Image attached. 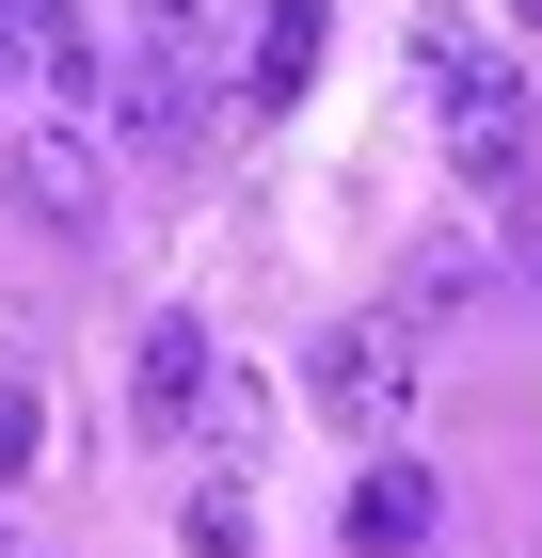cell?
Segmentation results:
<instances>
[{"instance_id": "3", "label": "cell", "mask_w": 542, "mask_h": 558, "mask_svg": "<svg viewBox=\"0 0 542 558\" xmlns=\"http://www.w3.org/2000/svg\"><path fill=\"white\" fill-rule=\"evenodd\" d=\"M415 81H431V112H447V144H510V129H527V81H510L495 33L447 16V0L415 16Z\"/></svg>"}, {"instance_id": "2", "label": "cell", "mask_w": 542, "mask_h": 558, "mask_svg": "<svg viewBox=\"0 0 542 558\" xmlns=\"http://www.w3.org/2000/svg\"><path fill=\"white\" fill-rule=\"evenodd\" d=\"M415 384H431V351L399 336V319H335L320 367H303V399H320L335 430H368V447H383V430H415Z\"/></svg>"}, {"instance_id": "5", "label": "cell", "mask_w": 542, "mask_h": 558, "mask_svg": "<svg viewBox=\"0 0 542 558\" xmlns=\"http://www.w3.org/2000/svg\"><path fill=\"white\" fill-rule=\"evenodd\" d=\"M431 526H447V478H431L415 447H383V463L351 478V558H415Z\"/></svg>"}, {"instance_id": "1", "label": "cell", "mask_w": 542, "mask_h": 558, "mask_svg": "<svg viewBox=\"0 0 542 558\" xmlns=\"http://www.w3.org/2000/svg\"><path fill=\"white\" fill-rule=\"evenodd\" d=\"M0 192H16V223H48V240H96V223H112V129L16 112V129H0Z\"/></svg>"}, {"instance_id": "7", "label": "cell", "mask_w": 542, "mask_h": 558, "mask_svg": "<svg viewBox=\"0 0 542 558\" xmlns=\"http://www.w3.org/2000/svg\"><path fill=\"white\" fill-rule=\"evenodd\" d=\"M479 288H495V256H479V240H462V223H447V240H415V256H399V303H383V319L415 336V319H462V303H479Z\"/></svg>"}, {"instance_id": "4", "label": "cell", "mask_w": 542, "mask_h": 558, "mask_svg": "<svg viewBox=\"0 0 542 558\" xmlns=\"http://www.w3.org/2000/svg\"><path fill=\"white\" fill-rule=\"evenodd\" d=\"M208 384H224V336L192 319V303H160V319L128 336V415L144 430H208Z\"/></svg>"}, {"instance_id": "10", "label": "cell", "mask_w": 542, "mask_h": 558, "mask_svg": "<svg viewBox=\"0 0 542 558\" xmlns=\"http://www.w3.org/2000/svg\"><path fill=\"white\" fill-rule=\"evenodd\" d=\"M33 463H48V384H33V367H0V495H16Z\"/></svg>"}, {"instance_id": "9", "label": "cell", "mask_w": 542, "mask_h": 558, "mask_svg": "<svg viewBox=\"0 0 542 558\" xmlns=\"http://www.w3.org/2000/svg\"><path fill=\"white\" fill-rule=\"evenodd\" d=\"M176 543H192V558H255V495H240V463H192V495H176Z\"/></svg>"}, {"instance_id": "6", "label": "cell", "mask_w": 542, "mask_h": 558, "mask_svg": "<svg viewBox=\"0 0 542 558\" xmlns=\"http://www.w3.org/2000/svg\"><path fill=\"white\" fill-rule=\"evenodd\" d=\"M192 112H208V81L176 48H128L112 64V144H192Z\"/></svg>"}, {"instance_id": "11", "label": "cell", "mask_w": 542, "mask_h": 558, "mask_svg": "<svg viewBox=\"0 0 542 558\" xmlns=\"http://www.w3.org/2000/svg\"><path fill=\"white\" fill-rule=\"evenodd\" d=\"M255 430H272V384L224 367V384H208V463H255Z\"/></svg>"}, {"instance_id": "12", "label": "cell", "mask_w": 542, "mask_h": 558, "mask_svg": "<svg viewBox=\"0 0 542 558\" xmlns=\"http://www.w3.org/2000/svg\"><path fill=\"white\" fill-rule=\"evenodd\" d=\"M510 16H527V33H542V0H510Z\"/></svg>"}, {"instance_id": "13", "label": "cell", "mask_w": 542, "mask_h": 558, "mask_svg": "<svg viewBox=\"0 0 542 558\" xmlns=\"http://www.w3.org/2000/svg\"><path fill=\"white\" fill-rule=\"evenodd\" d=\"M527 288H542V240H527Z\"/></svg>"}, {"instance_id": "8", "label": "cell", "mask_w": 542, "mask_h": 558, "mask_svg": "<svg viewBox=\"0 0 542 558\" xmlns=\"http://www.w3.org/2000/svg\"><path fill=\"white\" fill-rule=\"evenodd\" d=\"M320 33H335L320 0H272V16H255V64H240V96H255V112H288V96L320 81Z\"/></svg>"}]
</instances>
